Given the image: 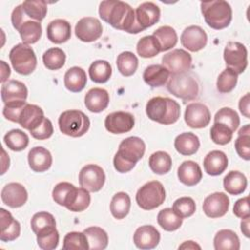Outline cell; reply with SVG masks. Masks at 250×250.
Masks as SVG:
<instances>
[{
  "instance_id": "6f0895ef",
  "label": "cell",
  "mask_w": 250,
  "mask_h": 250,
  "mask_svg": "<svg viewBox=\"0 0 250 250\" xmlns=\"http://www.w3.org/2000/svg\"><path fill=\"white\" fill-rule=\"evenodd\" d=\"M90 202H91V196H90L89 191L87 189H85L84 188H79L76 200L69 211L82 212L89 207Z\"/></svg>"
},
{
  "instance_id": "5b68a950",
  "label": "cell",
  "mask_w": 250,
  "mask_h": 250,
  "mask_svg": "<svg viewBox=\"0 0 250 250\" xmlns=\"http://www.w3.org/2000/svg\"><path fill=\"white\" fill-rule=\"evenodd\" d=\"M11 21L15 29L21 35L22 43L29 45L36 43L42 35V25L39 21L28 19L23 11L21 5L17 6L11 15Z\"/></svg>"
},
{
  "instance_id": "7bdbcfd3",
  "label": "cell",
  "mask_w": 250,
  "mask_h": 250,
  "mask_svg": "<svg viewBox=\"0 0 250 250\" xmlns=\"http://www.w3.org/2000/svg\"><path fill=\"white\" fill-rule=\"evenodd\" d=\"M158 225L166 231H174L180 229L183 219L179 217L172 208H164L157 215Z\"/></svg>"
},
{
  "instance_id": "94428289",
  "label": "cell",
  "mask_w": 250,
  "mask_h": 250,
  "mask_svg": "<svg viewBox=\"0 0 250 250\" xmlns=\"http://www.w3.org/2000/svg\"><path fill=\"white\" fill-rule=\"evenodd\" d=\"M1 67H2V76H1V82L4 84L5 81L9 78L10 74H11V70H10V67L9 65L4 62V61H1Z\"/></svg>"
},
{
  "instance_id": "8d00e7d4",
  "label": "cell",
  "mask_w": 250,
  "mask_h": 250,
  "mask_svg": "<svg viewBox=\"0 0 250 250\" xmlns=\"http://www.w3.org/2000/svg\"><path fill=\"white\" fill-rule=\"evenodd\" d=\"M158 41L161 52L168 51L176 46L178 42V35L176 30L169 25H162L153 31L152 34Z\"/></svg>"
},
{
  "instance_id": "681fc988",
  "label": "cell",
  "mask_w": 250,
  "mask_h": 250,
  "mask_svg": "<svg viewBox=\"0 0 250 250\" xmlns=\"http://www.w3.org/2000/svg\"><path fill=\"white\" fill-rule=\"evenodd\" d=\"M62 249L64 250H88L89 242L84 232L70 231L63 238Z\"/></svg>"
},
{
  "instance_id": "f907efd6",
  "label": "cell",
  "mask_w": 250,
  "mask_h": 250,
  "mask_svg": "<svg viewBox=\"0 0 250 250\" xmlns=\"http://www.w3.org/2000/svg\"><path fill=\"white\" fill-rule=\"evenodd\" d=\"M214 122L225 124L232 132H234L240 124V119L237 112L234 109L230 107H222L216 112L214 116Z\"/></svg>"
},
{
  "instance_id": "ffe728a7",
  "label": "cell",
  "mask_w": 250,
  "mask_h": 250,
  "mask_svg": "<svg viewBox=\"0 0 250 250\" xmlns=\"http://www.w3.org/2000/svg\"><path fill=\"white\" fill-rule=\"evenodd\" d=\"M135 245L143 250L155 248L160 241V233L151 225L139 227L133 236Z\"/></svg>"
},
{
  "instance_id": "e0dca14e",
  "label": "cell",
  "mask_w": 250,
  "mask_h": 250,
  "mask_svg": "<svg viewBox=\"0 0 250 250\" xmlns=\"http://www.w3.org/2000/svg\"><path fill=\"white\" fill-rule=\"evenodd\" d=\"M180 39L183 47L190 52H198L206 46L208 38L202 27L190 25L184 29Z\"/></svg>"
},
{
  "instance_id": "52a82bcc",
  "label": "cell",
  "mask_w": 250,
  "mask_h": 250,
  "mask_svg": "<svg viewBox=\"0 0 250 250\" xmlns=\"http://www.w3.org/2000/svg\"><path fill=\"white\" fill-rule=\"evenodd\" d=\"M167 82V90L175 97L185 102L192 101L197 98L199 93L198 83L188 72L180 74H170Z\"/></svg>"
},
{
  "instance_id": "91938a15",
  "label": "cell",
  "mask_w": 250,
  "mask_h": 250,
  "mask_svg": "<svg viewBox=\"0 0 250 250\" xmlns=\"http://www.w3.org/2000/svg\"><path fill=\"white\" fill-rule=\"evenodd\" d=\"M250 95L249 93H247L246 95H244L240 101H239V104H238V107H239V110L240 112L246 117V118H250V107H249V104H250V99H249Z\"/></svg>"
},
{
  "instance_id": "74e56055",
  "label": "cell",
  "mask_w": 250,
  "mask_h": 250,
  "mask_svg": "<svg viewBox=\"0 0 250 250\" xmlns=\"http://www.w3.org/2000/svg\"><path fill=\"white\" fill-rule=\"evenodd\" d=\"M89 242V249L103 250L108 244V236L104 229L100 227H89L83 231Z\"/></svg>"
},
{
  "instance_id": "7c38bea8",
  "label": "cell",
  "mask_w": 250,
  "mask_h": 250,
  "mask_svg": "<svg viewBox=\"0 0 250 250\" xmlns=\"http://www.w3.org/2000/svg\"><path fill=\"white\" fill-rule=\"evenodd\" d=\"M192 59L189 53L183 49H175L162 57V65L170 74L186 73L191 68Z\"/></svg>"
},
{
  "instance_id": "ee69618b",
  "label": "cell",
  "mask_w": 250,
  "mask_h": 250,
  "mask_svg": "<svg viewBox=\"0 0 250 250\" xmlns=\"http://www.w3.org/2000/svg\"><path fill=\"white\" fill-rule=\"evenodd\" d=\"M137 53L142 58H153L161 52L160 45L153 35L142 37L137 43Z\"/></svg>"
},
{
  "instance_id": "11a10c76",
  "label": "cell",
  "mask_w": 250,
  "mask_h": 250,
  "mask_svg": "<svg viewBox=\"0 0 250 250\" xmlns=\"http://www.w3.org/2000/svg\"><path fill=\"white\" fill-rule=\"evenodd\" d=\"M54 133V128L51 120L47 117L33 130L30 131L31 136L36 140H46L49 139Z\"/></svg>"
},
{
  "instance_id": "6da1fadb",
  "label": "cell",
  "mask_w": 250,
  "mask_h": 250,
  "mask_svg": "<svg viewBox=\"0 0 250 250\" xmlns=\"http://www.w3.org/2000/svg\"><path fill=\"white\" fill-rule=\"evenodd\" d=\"M99 15L104 21L109 23L116 29L131 34H137L143 31L136 21L135 11L129 4L123 1H102L99 6Z\"/></svg>"
},
{
  "instance_id": "c3c4849f",
  "label": "cell",
  "mask_w": 250,
  "mask_h": 250,
  "mask_svg": "<svg viewBox=\"0 0 250 250\" xmlns=\"http://www.w3.org/2000/svg\"><path fill=\"white\" fill-rule=\"evenodd\" d=\"M237 78L238 74L231 68L227 67L217 78V90L222 94L231 92L237 84Z\"/></svg>"
},
{
  "instance_id": "f35d334b",
  "label": "cell",
  "mask_w": 250,
  "mask_h": 250,
  "mask_svg": "<svg viewBox=\"0 0 250 250\" xmlns=\"http://www.w3.org/2000/svg\"><path fill=\"white\" fill-rule=\"evenodd\" d=\"M148 165L153 173L157 175H164L172 168V158L167 152L159 150L149 156Z\"/></svg>"
},
{
  "instance_id": "cb8c5ba5",
  "label": "cell",
  "mask_w": 250,
  "mask_h": 250,
  "mask_svg": "<svg viewBox=\"0 0 250 250\" xmlns=\"http://www.w3.org/2000/svg\"><path fill=\"white\" fill-rule=\"evenodd\" d=\"M0 218L1 241L9 242L18 238L21 234L20 223L16 219H14V217L9 211L5 210L4 208L0 209Z\"/></svg>"
},
{
  "instance_id": "db71d44e",
  "label": "cell",
  "mask_w": 250,
  "mask_h": 250,
  "mask_svg": "<svg viewBox=\"0 0 250 250\" xmlns=\"http://www.w3.org/2000/svg\"><path fill=\"white\" fill-rule=\"evenodd\" d=\"M60 235L57 229H52L36 235L38 246L43 250H53L58 247Z\"/></svg>"
},
{
  "instance_id": "836d02e7",
  "label": "cell",
  "mask_w": 250,
  "mask_h": 250,
  "mask_svg": "<svg viewBox=\"0 0 250 250\" xmlns=\"http://www.w3.org/2000/svg\"><path fill=\"white\" fill-rule=\"evenodd\" d=\"M214 248L216 250H238L240 248L239 238L231 229H221L215 234Z\"/></svg>"
},
{
  "instance_id": "60d3db41",
  "label": "cell",
  "mask_w": 250,
  "mask_h": 250,
  "mask_svg": "<svg viewBox=\"0 0 250 250\" xmlns=\"http://www.w3.org/2000/svg\"><path fill=\"white\" fill-rule=\"evenodd\" d=\"M32 231L37 235L42 232H45L49 229L56 228V220L54 216L48 212L42 211L35 213L32 216L30 222Z\"/></svg>"
},
{
  "instance_id": "30bf717a",
  "label": "cell",
  "mask_w": 250,
  "mask_h": 250,
  "mask_svg": "<svg viewBox=\"0 0 250 250\" xmlns=\"http://www.w3.org/2000/svg\"><path fill=\"white\" fill-rule=\"evenodd\" d=\"M224 60L227 67L231 68L237 74H241L248 64L246 47L240 42H228L224 49Z\"/></svg>"
},
{
  "instance_id": "9f6ffc18",
  "label": "cell",
  "mask_w": 250,
  "mask_h": 250,
  "mask_svg": "<svg viewBox=\"0 0 250 250\" xmlns=\"http://www.w3.org/2000/svg\"><path fill=\"white\" fill-rule=\"evenodd\" d=\"M26 102H16L7 104L3 107V115L6 119L12 121V122H19V116L23 108V106L26 104Z\"/></svg>"
},
{
  "instance_id": "2e32d148",
  "label": "cell",
  "mask_w": 250,
  "mask_h": 250,
  "mask_svg": "<svg viewBox=\"0 0 250 250\" xmlns=\"http://www.w3.org/2000/svg\"><path fill=\"white\" fill-rule=\"evenodd\" d=\"M229 207V198L224 192H214L208 195L202 205L204 214L209 218H220L226 215Z\"/></svg>"
},
{
  "instance_id": "ac0fdd59",
  "label": "cell",
  "mask_w": 250,
  "mask_h": 250,
  "mask_svg": "<svg viewBox=\"0 0 250 250\" xmlns=\"http://www.w3.org/2000/svg\"><path fill=\"white\" fill-rule=\"evenodd\" d=\"M27 191L20 183H9L1 191V199L4 204L11 208L23 206L27 201Z\"/></svg>"
},
{
  "instance_id": "bcb514c9",
  "label": "cell",
  "mask_w": 250,
  "mask_h": 250,
  "mask_svg": "<svg viewBox=\"0 0 250 250\" xmlns=\"http://www.w3.org/2000/svg\"><path fill=\"white\" fill-rule=\"evenodd\" d=\"M65 53L57 47L48 49L42 57L43 63L45 67L50 70H58L64 65L65 62Z\"/></svg>"
},
{
  "instance_id": "7402d4cb",
  "label": "cell",
  "mask_w": 250,
  "mask_h": 250,
  "mask_svg": "<svg viewBox=\"0 0 250 250\" xmlns=\"http://www.w3.org/2000/svg\"><path fill=\"white\" fill-rule=\"evenodd\" d=\"M27 94L26 86L18 80H9L1 88V99L5 104L16 102H26Z\"/></svg>"
},
{
  "instance_id": "680465c9",
  "label": "cell",
  "mask_w": 250,
  "mask_h": 250,
  "mask_svg": "<svg viewBox=\"0 0 250 250\" xmlns=\"http://www.w3.org/2000/svg\"><path fill=\"white\" fill-rule=\"evenodd\" d=\"M233 214L240 219L250 218V211H249V197L245 196L238 199L233 206Z\"/></svg>"
},
{
  "instance_id": "d4e9b609",
  "label": "cell",
  "mask_w": 250,
  "mask_h": 250,
  "mask_svg": "<svg viewBox=\"0 0 250 250\" xmlns=\"http://www.w3.org/2000/svg\"><path fill=\"white\" fill-rule=\"evenodd\" d=\"M84 103L89 111L94 113L102 112L109 104L108 92L102 88H92L86 93Z\"/></svg>"
},
{
  "instance_id": "7dc6e473",
  "label": "cell",
  "mask_w": 250,
  "mask_h": 250,
  "mask_svg": "<svg viewBox=\"0 0 250 250\" xmlns=\"http://www.w3.org/2000/svg\"><path fill=\"white\" fill-rule=\"evenodd\" d=\"M234 147L237 154L244 160L250 159V125L246 124L239 129L238 137L235 140Z\"/></svg>"
},
{
  "instance_id": "7a4b0ae2",
  "label": "cell",
  "mask_w": 250,
  "mask_h": 250,
  "mask_svg": "<svg viewBox=\"0 0 250 250\" xmlns=\"http://www.w3.org/2000/svg\"><path fill=\"white\" fill-rule=\"evenodd\" d=\"M146 151L145 142L139 137H128L124 139L118 146V150L113 157V166L119 173L131 171L136 163L141 160Z\"/></svg>"
},
{
  "instance_id": "d590c367",
  "label": "cell",
  "mask_w": 250,
  "mask_h": 250,
  "mask_svg": "<svg viewBox=\"0 0 250 250\" xmlns=\"http://www.w3.org/2000/svg\"><path fill=\"white\" fill-rule=\"evenodd\" d=\"M130 208L131 199L126 192L120 191L113 195L110 202V212L115 219H124L128 215Z\"/></svg>"
},
{
  "instance_id": "44dd1931",
  "label": "cell",
  "mask_w": 250,
  "mask_h": 250,
  "mask_svg": "<svg viewBox=\"0 0 250 250\" xmlns=\"http://www.w3.org/2000/svg\"><path fill=\"white\" fill-rule=\"evenodd\" d=\"M78 190L79 188H75V186H73L72 184L67 182H62L55 186L52 191V196L57 204L64 206L66 209L70 210L76 200Z\"/></svg>"
},
{
  "instance_id": "4fadbf2b",
  "label": "cell",
  "mask_w": 250,
  "mask_h": 250,
  "mask_svg": "<svg viewBox=\"0 0 250 250\" xmlns=\"http://www.w3.org/2000/svg\"><path fill=\"white\" fill-rule=\"evenodd\" d=\"M184 118L188 127L201 129L209 125L211 113L205 104L201 103H191L187 105Z\"/></svg>"
},
{
  "instance_id": "e575fe53",
  "label": "cell",
  "mask_w": 250,
  "mask_h": 250,
  "mask_svg": "<svg viewBox=\"0 0 250 250\" xmlns=\"http://www.w3.org/2000/svg\"><path fill=\"white\" fill-rule=\"evenodd\" d=\"M112 74L110 63L104 60H98L91 63L89 67V76L95 83L103 84L109 80Z\"/></svg>"
},
{
  "instance_id": "d6a6232c",
  "label": "cell",
  "mask_w": 250,
  "mask_h": 250,
  "mask_svg": "<svg viewBox=\"0 0 250 250\" xmlns=\"http://www.w3.org/2000/svg\"><path fill=\"white\" fill-rule=\"evenodd\" d=\"M225 190L231 195H239L243 193L247 188V179L239 171L229 172L223 181Z\"/></svg>"
},
{
  "instance_id": "603a6c76",
  "label": "cell",
  "mask_w": 250,
  "mask_h": 250,
  "mask_svg": "<svg viewBox=\"0 0 250 250\" xmlns=\"http://www.w3.org/2000/svg\"><path fill=\"white\" fill-rule=\"evenodd\" d=\"M27 160L31 170L37 173H42L50 169L53 162L51 152L43 146L32 147L28 152Z\"/></svg>"
},
{
  "instance_id": "b9f144b4",
  "label": "cell",
  "mask_w": 250,
  "mask_h": 250,
  "mask_svg": "<svg viewBox=\"0 0 250 250\" xmlns=\"http://www.w3.org/2000/svg\"><path fill=\"white\" fill-rule=\"evenodd\" d=\"M4 143L13 151H21L25 149L29 143L28 136L20 129H13L4 136Z\"/></svg>"
},
{
  "instance_id": "1f68e13d",
  "label": "cell",
  "mask_w": 250,
  "mask_h": 250,
  "mask_svg": "<svg viewBox=\"0 0 250 250\" xmlns=\"http://www.w3.org/2000/svg\"><path fill=\"white\" fill-rule=\"evenodd\" d=\"M63 82L68 91L72 93L81 92L87 83L86 72L79 66H72L66 70Z\"/></svg>"
},
{
  "instance_id": "f6af8a7d",
  "label": "cell",
  "mask_w": 250,
  "mask_h": 250,
  "mask_svg": "<svg viewBox=\"0 0 250 250\" xmlns=\"http://www.w3.org/2000/svg\"><path fill=\"white\" fill-rule=\"evenodd\" d=\"M24 15L35 21H41L47 15V2L43 0L24 1L21 4Z\"/></svg>"
},
{
  "instance_id": "9c48e42d",
  "label": "cell",
  "mask_w": 250,
  "mask_h": 250,
  "mask_svg": "<svg viewBox=\"0 0 250 250\" xmlns=\"http://www.w3.org/2000/svg\"><path fill=\"white\" fill-rule=\"evenodd\" d=\"M166 194L163 185L158 181H150L141 187L136 193V202L144 210H152L160 206Z\"/></svg>"
},
{
  "instance_id": "f1b7e54d",
  "label": "cell",
  "mask_w": 250,
  "mask_h": 250,
  "mask_svg": "<svg viewBox=\"0 0 250 250\" xmlns=\"http://www.w3.org/2000/svg\"><path fill=\"white\" fill-rule=\"evenodd\" d=\"M203 167L210 176H219L228 167V157L221 150H212L204 157Z\"/></svg>"
},
{
  "instance_id": "9a60e30c",
  "label": "cell",
  "mask_w": 250,
  "mask_h": 250,
  "mask_svg": "<svg viewBox=\"0 0 250 250\" xmlns=\"http://www.w3.org/2000/svg\"><path fill=\"white\" fill-rule=\"evenodd\" d=\"M135 125L133 114L126 111H115L106 115L104 127L111 134H124L130 132Z\"/></svg>"
},
{
  "instance_id": "4dcf8cb0",
  "label": "cell",
  "mask_w": 250,
  "mask_h": 250,
  "mask_svg": "<svg viewBox=\"0 0 250 250\" xmlns=\"http://www.w3.org/2000/svg\"><path fill=\"white\" fill-rule=\"evenodd\" d=\"M169 71L162 64H150L146 67L143 78L146 84L150 87H161L168 81Z\"/></svg>"
},
{
  "instance_id": "816d5d0a",
  "label": "cell",
  "mask_w": 250,
  "mask_h": 250,
  "mask_svg": "<svg viewBox=\"0 0 250 250\" xmlns=\"http://www.w3.org/2000/svg\"><path fill=\"white\" fill-rule=\"evenodd\" d=\"M233 132L225 124L214 122L211 130H210V137L211 140L220 146H224L229 144L232 139Z\"/></svg>"
},
{
  "instance_id": "5bb4252c",
  "label": "cell",
  "mask_w": 250,
  "mask_h": 250,
  "mask_svg": "<svg viewBox=\"0 0 250 250\" xmlns=\"http://www.w3.org/2000/svg\"><path fill=\"white\" fill-rule=\"evenodd\" d=\"M75 35L83 42H93L98 40L103 34L101 21L94 17L80 19L75 25Z\"/></svg>"
},
{
  "instance_id": "d6986e66",
  "label": "cell",
  "mask_w": 250,
  "mask_h": 250,
  "mask_svg": "<svg viewBox=\"0 0 250 250\" xmlns=\"http://www.w3.org/2000/svg\"><path fill=\"white\" fill-rule=\"evenodd\" d=\"M136 21L144 31L155 24L160 19V9L152 2H144L135 10Z\"/></svg>"
},
{
  "instance_id": "e7e4bbea",
  "label": "cell",
  "mask_w": 250,
  "mask_h": 250,
  "mask_svg": "<svg viewBox=\"0 0 250 250\" xmlns=\"http://www.w3.org/2000/svg\"><path fill=\"white\" fill-rule=\"evenodd\" d=\"M2 152L4 153V156L2 157V164H3V167H2V172H1V174L3 175V174L6 172V170L9 168L10 160H8V159H9V156L6 157V152H5L4 149H2Z\"/></svg>"
},
{
  "instance_id": "3957f363",
  "label": "cell",
  "mask_w": 250,
  "mask_h": 250,
  "mask_svg": "<svg viewBox=\"0 0 250 250\" xmlns=\"http://www.w3.org/2000/svg\"><path fill=\"white\" fill-rule=\"evenodd\" d=\"M147 117L163 125H171L178 121L181 114L180 104L170 98L154 97L146 105Z\"/></svg>"
},
{
  "instance_id": "484cf974",
  "label": "cell",
  "mask_w": 250,
  "mask_h": 250,
  "mask_svg": "<svg viewBox=\"0 0 250 250\" xmlns=\"http://www.w3.org/2000/svg\"><path fill=\"white\" fill-rule=\"evenodd\" d=\"M45 118L44 111L36 104H26L19 116V124L29 132L35 129Z\"/></svg>"
},
{
  "instance_id": "ba28073f",
  "label": "cell",
  "mask_w": 250,
  "mask_h": 250,
  "mask_svg": "<svg viewBox=\"0 0 250 250\" xmlns=\"http://www.w3.org/2000/svg\"><path fill=\"white\" fill-rule=\"evenodd\" d=\"M9 59L13 68L21 75L31 74L37 65V59L33 49L24 43H19L14 46L9 53Z\"/></svg>"
},
{
  "instance_id": "ab89813d",
  "label": "cell",
  "mask_w": 250,
  "mask_h": 250,
  "mask_svg": "<svg viewBox=\"0 0 250 250\" xmlns=\"http://www.w3.org/2000/svg\"><path fill=\"white\" fill-rule=\"evenodd\" d=\"M116 65L119 72L123 76H132L139 65V61L136 55L130 51L120 53L116 59Z\"/></svg>"
},
{
  "instance_id": "8992f818",
  "label": "cell",
  "mask_w": 250,
  "mask_h": 250,
  "mask_svg": "<svg viewBox=\"0 0 250 250\" xmlns=\"http://www.w3.org/2000/svg\"><path fill=\"white\" fill-rule=\"evenodd\" d=\"M58 123L60 131L72 138L83 136L90 128L89 117L78 109H70L62 112Z\"/></svg>"
},
{
  "instance_id": "277c9868",
  "label": "cell",
  "mask_w": 250,
  "mask_h": 250,
  "mask_svg": "<svg viewBox=\"0 0 250 250\" xmlns=\"http://www.w3.org/2000/svg\"><path fill=\"white\" fill-rule=\"evenodd\" d=\"M200 7L204 21L211 28L220 30L229 25L232 20V10L227 1L201 2Z\"/></svg>"
},
{
  "instance_id": "be15d7a7",
  "label": "cell",
  "mask_w": 250,
  "mask_h": 250,
  "mask_svg": "<svg viewBox=\"0 0 250 250\" xmlns=\"http://www.w3.org/2000/svg\"><path fill=\"white\" fill-rule=\"evenodd\" d=\"M241 231L242 233L246 236V237H249L250 236V232H249V218H246V219H243L241 221Z\"/></svg>"
},
{
  "instance_id": "f5cc1de1",
  "label": "cell",
  "mask_w": 250,
  "mask_h": 250,
  "mask_svg": "<svg viewBox=\"0 0 250 250\" xmlns=\"http://www.w3.org/2000/svg\"><path fill=\"white\" fill-rule=\"evenodd\" d=\"M172 209L179 217L184 219V218H188L194 214L196 205L194 200L191 197L184 196L174 201Z\"/></svg>"
},
{
  "instance_id": "8fae6325",
  "label": "cell",
  "mask_w": 250,
  "mask_h": 250,
  "mask_svg": "<svg viewBox=\"0 0 250 250\" xmlns=\"http://www.w3.org/2000/svg\"><path fill=\"white\" fill-rule=\"evenodd\" d=\"M79 185L89 192H97L102 189L105 182V174L103 168L96 164H87L79 172Z\"/></svg>"
},
{
  "instance_id": "6125c7cd",
  "label": "cell",
  "mask_w": 250,
  "mask_h": 250,
  "mask_svg": "<svg viewBox=\"0 0 250 250\" xmlns=\"http://www.w3.org/2000/svg\"><path fill=\"white\" fill-rule=\"evenodd\" d=\"M201 247L196 244L194 241L188 240V241H185L182 245L179 246V249H200Z\"/></svg>"
},
{
  "instance_id": "f546056e",
  "label": "cell",
  "mask_w": 250,
  "mask_h": 250,
  "mask_svg": "<svg viewBox=\"0 0 250 250\" xmlns=\"http://www.w3.org/2000/svg\"><path fill=\"white\" fill-rule=\"evenodd\" d=\"M174 146L180 154L189 156L198 150L200 142L195 134L191 132H185L176 137Z\"/></svg>"
},
{
  "instance_id": "83f0119b",
  "label": "cell",
  "mask_w": 250,
  "mask_h": 250,
  "mask_svg": "<svg viewBox=\"0 0 250 250\" xmlns=\"http://www.w3.org/2000/svg\"><path fill=\"white\" fill-rule=\"evenodd\" d=\"M178 178L182 184L188 187H193L202 179L201 168L196 162L186 160L178 168Z\"/></svg>"
},
{
  "instance_id": "4316f807",
  "label": "cell",
  "mask_w": 250,
  "mask_h": 250,
  "mask_svg": "<svg viewBox=\"0 0 250 250\" xmlns=\"http://www.w3.org/2000/svg\"><path fill=\"white\" fill-rule=\"evenodd\" d=\"M71 25L62 19H57L52 21L47 26V37L55 44H62L70 39Z\"/></svg>"
}]
</instances>
